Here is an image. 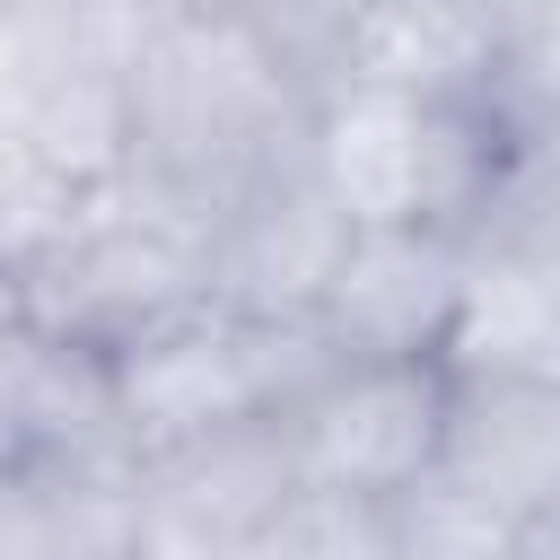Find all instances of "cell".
Segmentation results:
<instances>
[{
	"mask_svg": "<svg viewBox=\"0 0 560 560\" xmlns=\"http://www.w3.org/2000/svg\"><path fill=\"white\" fill-rule=\"evenodd\" d=\"M228 9L306 96H332L341 88V61H350V35L368 18V0H210Z\"/></svg>",
	"mask_w": 560,
	"mask_h": 560,
	"instance_id": "15",
	"label": "cell"
},
{
	"mask_svg": "<svg viewBox=\"0 0 560 560\" xmlns=\"http://www.w3.org/2000/svg\"><path fill=\"white\" fill-rule=\"evenodd\" d=\"M298 472L306 490L341 499H394L438 472L446 446V359H341L298 411Z\"/></svg>",
	"mask_w": 560,
	"mask_h": 560,
	"instance_id": "7",
	"label": "cell"
},
{
	"mask_svg": "<svg viewBox=\"0 0 560 560\" xmlns=\"http://www.w3.org/2000/svg\"><path fill=\"white\" fill-rule=\"evenodd\" d=\"M446 368H525L560 376V271L534 262H472V306Z\"/></svg>",
	"mask_w": 560,
	"mask_h": 560,
	"instance_id": "13",
	"label": "cell"
},
{
	"mask_svg": "<svg viewBox=\"0 0 560 560\" xmlns=\"http://www.w3.org/2000/svg\"><path fill=\"white\" fill-rule=\"evenodd\" d=\"M499 140L508 131L490 105H420V96H376V88H332L315 105L324 175L359 228L411 219V228L464 236V219L499 166Z\"/></svg>",
	"mask_w": 560,
	"mask_h": 560,
	"instance_id": "4",
	"label": "cell"
},
{
	"mask_svg": "<svg viewBox=\"0 0 560 560\" xmlns=\"http://www.w3.org/2000/svg\"><path fill=\"white\" fill-rule=\"evenodd\" d=\"M359 219L324 175L315 131L289 140L236 201L210 210L201 228V262H210V298L236 315H271V324H315L341 254H350Z\"/></svg>",
	"mask_w": 560,
	"mask_h": 560,
	"instance_id": "5",
	"label": "cell"
},
{
	"mask_svg": "<svg viewBox=\"0 0 560 560\" xmlns=\"http://www.w3.org/2000/svg\"><path fill=\"white\" fill-rule=\"evenodd\" d=\"M315 105L324 96H306L228 9L158 0L131 52L122 175L210 228L219 201H236L289 140L315 131Z\"/></svg>",
	"mask_w": 560,
	"mask_h": 560,
	"instance_id": "1",
	"label": "cell"
},
{
	"mask_svg": "<svg viewBox=\"0 0 560 560\" xmlns=\"http://www.w3.org/2000/svg\"><path fill=\"white\" fill-rule=\"evenodd\" d=\"M9 306L79 350H131L158 324L210 306V262H201V219L166 210L131 175L79 192L18 262H9Z\"/></svg>",
	"mask_w": 560,
	"mask_h": 560,
	"instance_id": "2",
	"label": "cell"
},
{
	"mask_svg": "<svg viewBox=\"0 0 560 560\" xmlns=\"http://www.w3.org/2000/svg\"><path fill=\"white\" fill-rule=\"evenodd\" d=\"M438 472L490 499L499 516H542L560 499V376L525 368H446V446Z\"/></svg>",
	"mask_w": 560,
	"mask_h": 560,
	"instance_id": "9",
	"label": "cell"
},
{
	"mask_svg": "<svg viewBox=\"0 0 560 560\" xmlns=\"http://www.w3.org/2000/svg\"><path fill=\"white\" fill-rule=\"evenodd\" d=\"M516 35V0H368L341 88L420 96V105H490Z\"/></svg>",
	"mask_w": 560,
	"mask_h": 560,
	"instance_id": "10",
	"label": "cell"
},
{
	"mask_svg": "<svg viewBox=\"0 0 560 560\" xmlns=\"http://www.w3.org/2000/svg\"><path fill=\"white\" fill-rule=\"evenodd\" d=\"M236 560H376V508L341 499V490H298L289 516L262 542H245Z\"/></svg>",
	"mask_w": 560,
	"mask_h": 560,
	"instance_id": "16",
	"label": "cell"
},
{
	"mask_svg": "<svg viewBox=\"0 0 560 560\" xmlns=\"http://www.w3.org/2000/svg\"><path fill=\"white\" fill-rule=\"evenodd\" d=\"M0 560H149L131 455H35L0 472Z\"/></svg>",
	"mask_w": 560,
	"mask_h": 560,
	"instance_id": "11",
	"label": "cell"
},
{
	"mask_svg": "<svg viewBox=\"0 0 560 560\" xmlns=\"http://www.w3.org/2000/svg\"><path fill=\"white\" fill-rule=\"evenodd\" d=\"M516 560H560V499H551L542 516H525V534H516Z\"/></svg>",
	"mask_w": 560,
	"mask_h": 560,
	"instance_id": "18",
	"label": "cell"
},
{
	"mask_svg": "<svg viewBox=\"0 0 560 560\" xmlns=\"http://www.w3.org/2000/svg\"><path fill=\"white\" fill-rule=\"evenodd\" d=\"M472 306V254L446 228H411V219H376L350 236L315 332L332 341V359H446Z\"/></svg>",
	"mask_w": 560,
	"mask_h": 560,
	"instance_id": "8",
	"label": "cell"
},
{
	"mask_svg": "<svg viewBox=\"0 0 560 560\" xmlns=\"http://www.w3.org/2000/svg\"><path fill=\"white\" fill-rule=\"evenodd\" d=\"M516 516H499L446 472L376 499V560H516Z\"/></svg>",
	"mask_w": 560,
	"mask_h": 560,
	"instance_id": "14",
	"label": "cell"
},
{
	"mask_svg": "<svg viewBox=\"0 0 560 560\" xmlns=\"http://www.w3.org/2000/svg\"><path fill=\"white\" fill-rule=\"evenodd\" d=\"M464 254L560 271V131H508L499 140V166H490V184L464 219Z\"/></svg>",
	"mask_w": 560,
	"mask_h": 560,
	"instance_id": "12",
	"label": "cell"
},
{
	"mask_svg": "<svg viewBox=\"0 0 560 560\" xmlns=\"http://www.w3.org/2000/svg\"><path fill=\"white\" fill-rule=\"evenodd\" d=\"M131 481H140L149 560H236L306 490L289 411H254V420H219V429L140 446Z\"/></svg>",
	"mask_w": 560,
	"mask_h": 560,
	"instance_id": "6",
	"label": "cell"
},
{
	"mask_svg": "<svg viewBox=\"0 0 560 560\" xmlns=\"http://www.w3.org/2000/svg\"><path fill=\"white\" fill-rule=\"evenodd\" d=\"M332 341L315 324H271V315H236V306H192L175 324H158L149 341L114 350V402H122V438L166 446L219 420H254V411H298L324 376H332Z\"/></svg>",
	"mask_w": 560,
	"mask_h": 560,
	"instance_id": "3",
	"label": "cell"
},
{
	"mask_svg": "<svg viewBox=\"0 0 560 560\" xmlns=\"http://www.w3.org/2000/svg\"><path fill=\"white\" fill-rule=\"evenodd\" d=\"M122 9H158V0H0V18H122Z\"/></svg>",
	"mask_w": 560,
	"mask_h": 560,
	"instance_id": "17",
	"label": "cell"
}]
</instances>
